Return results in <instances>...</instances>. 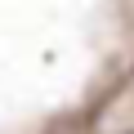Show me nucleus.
<instances>
[{
	"label": "nucleus",
	"instance_id": "f257e3e1",
	"mask_svg": "<svg viewBox=\"0 0 134 134\" xmlns=\"http://www.w3.org/2000/svg\"><path fill=\"white\" fill-rule=\"evenodd\" d=\"M125 134H134V130H125Z\"/></svg>",
	"mask_w": 134,
	"mask_h": 134
}]
</instances>
